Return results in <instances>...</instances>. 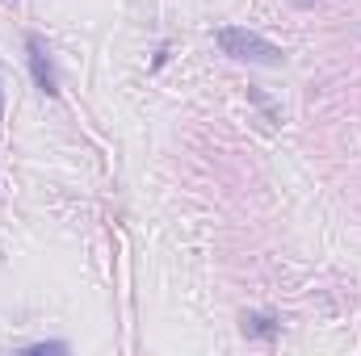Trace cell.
<instances>
[{
	"instance_id": "obj_4",
	"label": "cell",
	"mask_w": 361,
	"mask_h": 356,
	"mask_svg": "<svg viewBox=\"0 0 361 356\" xmlns=\"http://www.w3.org/2000/svg\"><path fill=\"white\" fill-rule=\"evenodd\" d=\"M248 101H252L257 109H265V117H269V122H281V109H277V105H273L261 89H248Z\"/></svg>"
},
{
	"instance_id": "obj_3",
	"label": "cell",
	"mask_w": 361,
	"mask_h": 356,
	"mask_svg": "<svg viewBox=\"0 0 361 356\" xmlns=\"http://www.w3.org/2000/svg\"><path fill=\"white\" fill-rule=\"evenodd\" d=\"M240 327H244L248 340H277L281 336V319L277 314H261V310H244Z\"/></svg>"
},
{
	"instance_id": "obj_6",
	"label": "cell",
	"mask_w": 361,
	"mask_h": 356,
	"mask_svg": "<svg viewBox=\"0 0 361 356\" xmlns=\"http://www.w3.org/2000/svg\"><path fill=\"white\" fill-rule=\"evenodd\" d=\"M169 55H173V46H169V42H164V46H160V51H156V59H152V72H160V68H164V63H169Z\"/></svg>"
},
{
	"instance_id": "obj_2",
	"label": "cell",
	"mask_w": 361,
	"mask_h": 356,
	"mask_svg": "<svg viewBox=\"0 0 361 356\" xmlns=\"http://www.w3.org/2000/svg\"><path fill=\"white\" fill-rule=\"evenodd\" d=\"M25 59H30V76H34L38 92H42V96H55V92H59L55 63H51V55H47V42H42L38 34H25Z\"/></svg>"
},
{
	"instance_id": "obj_7",
	"label": "cell",
	"mask_w": 361,
	"mask_h": 356,
	"mask_svg": "<svg viewBox=\"0 0 361 356\" xmlns=\"http://www.w3.org/2000/svg\"><path fill=\"white\" fill-rule=\"evenodd\" d=\"M294 4H302V8H307V4H315V0H294Z\"/></svg>"
},
{
	"instance_id": "obj_5",
	"label": "cell",
	"mask_w": 361,
	"mask_h": 356,
	"mask_svg": "<svg viewBox=\"0 0 361 356\" xmlns=\"http://www.w3.org/2000/svg\"><path fill=\"white\" fill-rule=\"evenodd\" d=\"M25 352H68L63 340H38V344H25Z\"/></svg>"
},
{
	"instance_id": "obj_1",
	"label": "cell",
	"mask_w": 361,
	"mask_h": 356,
	"mask_svg": "<svg viewBox=\"0 0 361 356\" xmlns=\"http://www.w3.org/2000/svg\"><path fill=\"white\" fill-rule=\"evenodd\" d=\"M214 42H219L223 55H231V59H240V63H257V68H281V63H286L281 46H273L269 38H261L257 30H244V25H223V30H214Z\"/></svg>"
}]
</instances>
